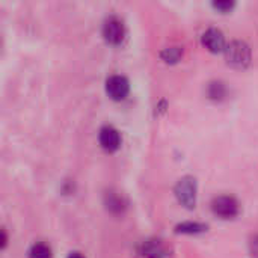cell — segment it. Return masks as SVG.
Here are the masks:
<instances>
[{
	"label": "cell",
	"instance_id": "6da1fadb",
	"mask_svg": "<svg viewBox=\"0 0 258 258\" xmlns=\"http://www.w3.org/2000/svg\"><path fill=\"white\" fill-rule=\"evenodd\" d=\"M225 56L231 67L246 68L251 62V48L243 41H233L225 47Z\"/></svg>",
	"mask_w": 258,
	"mask_h": 258
},
{
	"label": "cell",
	"instance_id": "7a4b0ae2",
	"mask_svg": "<svg viewBox=\"0 0 258 258\" xmlns=\"http://www.w3.org/2000/svg\"><path fill=\"white\" fill-rule=\"evenodd\" d=\"M175 195L178 201L187 209L195 207L197 203V180L194 177H183L175 184Z\"/></svg>",
	"mask_w": 258,
	"mask_h": 258
},
{
	"label": "cell",
	"instance_id": "3957f363",
	"mask_svg": "<svg viewBox=\"0 0 258 258\" xmlns=\"http://www.w3.org/2000/svg\"><path fill=\"white\" fill-rule=\"evenodd\" d=\"M212 210L215 215H218L222 219H231V218L237 216V213H239V203L233 197L222 195V197H218L213 200Z\"/></svg>",
	"mask_w": 258,
	"mask_h": 258
},
{
	"label": "cell",
	"instance_id": "277c9868",
	"mask_svg": "<svg viewBox=\"0 0 258 258\" xmlns=\"http://www.w3.org/2000/svg\"><path fill=\"white\" fill-rule=\"evenodd\" d=\"M128 91H130V85L124 76L115 74L106 80V92L112 100H116V101L124 100L127 97Z\"/></svg>",
	"mask_w": 258,
	"mask_h": 258
},
{
	"label": "cell",
	"instance_id": "5b68a950",
	"mask_svg": "<svg viewBox=\"0 0 258 258\" xmlns=\"http://www.w3.org/2000/svg\"><path fill=\"white\" fill-rule=\"evenodd\" d=\"M124 24L118 17H109L103 24V36L110 44H119L124 39Z\"/></svg>",
	"mask_w": 258,
	"mask_h": 258
},
{
	"label": "cell",
	"instance_id": "8992f818",
	"mask_svg": "<svg viewBox=\"0 0 258 258\" xmlns=\"http://www.w3.org/2000/svg\"><path fill=\"white\" fill-rule=\"evenodd\" d=\"M203 44L206 45V48H209L212 53H218L222 51L225 48V38L224 33L216 29V27H210L203 33Z\"/></svg>",
	"mask_w": 258,
	"mask_h": 258
},
{
	"label": "cell",
	"instance_id": "52a82bcc",
	"mask_svg": "<svg viewBox=\"0 0 258 258\" xmlns=\"http://www.w3.org/2000/svg\"><path fill=\"white\" fill-rule=\"evenodd\" d=\"M98 141L100 145L106 150V151H115L119 148L121 145V136L119 132L116 128H113L112 125H106L100 130L98 135Z\"/></svg>",
	"mask_w": 258,
	"mask_h": 258
},
{
	"label": "cell",
	"instance_id": "ba28073f",
	"mask_svg": "<svg viewBox=\"0 0 258 258\" xmlns=\"http://www.w3.org/2000/svg\"><path fill=\"white\" fill-rule=\"evenodd\" d=\"M177 233H183V234H198L203 233L204 230H207V227L204 224H198V222H183L180 225H177Z\"/></svg>",
	"mask_w": 258,
	"mask_h": 258
},
{
	"label": "cell",
	"instance_id": "9c48e42d",
	"mask_svg": "<svg viewBox=\"0 0 258 258\" xmlns=\"http://www.w3.org/2000/svg\"><path fill=\"white\" fill-rule=\"evenodd\" d=\"M29 258H53V254L48 245L35 243L29 251Z\"/></svg>",
	"mask_w": 258,
	"mask_h": 258
},
{
	"label": "cell",
	"instance_id": "30bf717a",
	"mask_svg": "<svg viewBox=\"0 0 258 258\" xmlns=\"http://www.w3.org/2000/svg\"><path fill=\"white\" fill-rule=\"evenodd\" d=\"M225 92H227V91H225V86H224L221 82L212 83L210 88H209V95H210L212 98H215V100L225 97Z\"/></svg>",
	"mask_w": 258,
	"mask_h": 258
},
{
	"label": "cell",
	"instance_id": "8fae6325",
	"mask_svg": "<svg viewBox=\"0 0 258 258\" xmlns=\"http://www.w3.org/2000/svg\"><path fill=\"white\" fill-rule=\"evenodd\" d=\"M180 48H177V47H174V48H168V50H165L163 53H162V56H163V59H166L168 62H175L178 57H180Z\"/></svg>",
	"mask_w": 258,
	"mask_h": 258
},
{
	"label": "cell",
	"instance_id": "7c38bea8",
	"mask_svg": "<svg viewBox=\"0 0 258 258\" xmlns=\"http://www.w3.org/2000/svg\"><path fill=\"white\" fill-rule=\"evenodd\" d=\"M213 6H215L216 9H219V11L225 12V11H230V9L234 6V2H215V3H213Z\"/></svg>",
	"mask_w": 258,
	"mask_h": 258
},
{
	"label": "cell",
	"instance_id": "4fadbf2b",
	"mask_svg": "<svg viewBox=\"0 0 258 258\" xmlns=\"http://www.w3.org/2000/svg\"><path fill=\"white\" fill-rule=\"evenodd\" d=\"M68 258H85L82 254H79V252H73V254H70Z\"/></svg>",
	"mask_w": 258,
	"mask_h": 258
}]
</instances>
